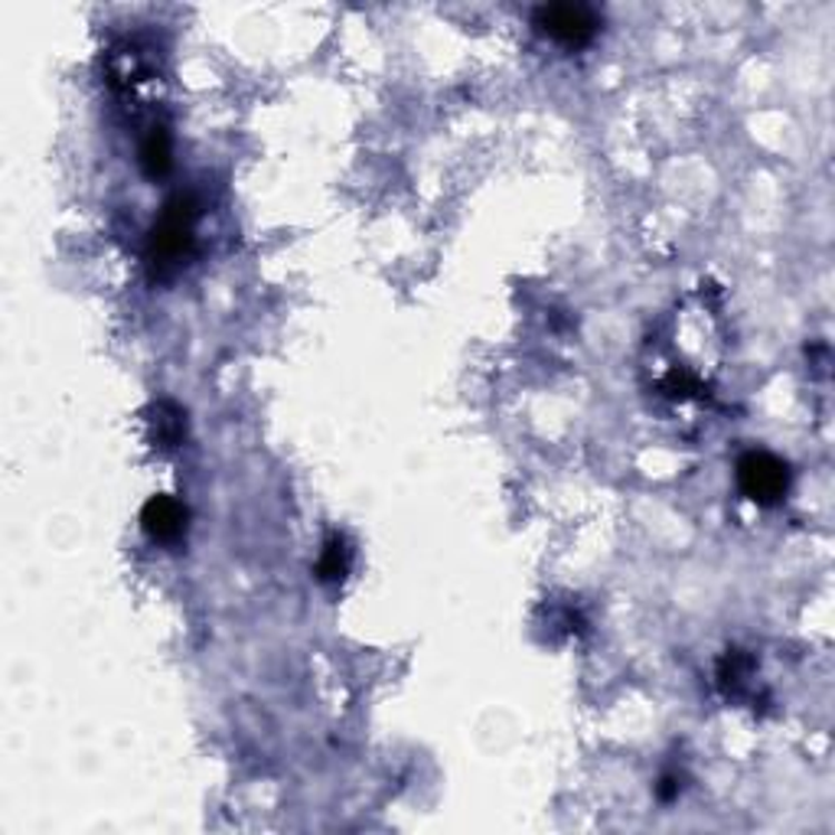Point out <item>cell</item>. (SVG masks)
<instances>
[{
  "mask_svg": "<svg viewBox=\"0 0 835 835\" xmlns=\"http://www.w3.org/2000/svg\"><path fill=\"white\" fill-rule=\"evenodd\" d=\"M174 164V147H170V135L167 128H150V135L140 144V170L157 180L170 170Z\"/></svg>",
  "mask_w": 835,
  "mask_h": 835,
  "instance_id": "5",
  "label": "cell"
},
{
  "mask_svg": "<svg viewBox=\"0 0 835 835\" xmlns=\"http://www.w3.org/2000/svg\"><path fill=\"white\" fill-rule=\"evenodd\" d=\"M747 669H750V659H747L741 650H728V656H725L721 666H718V682H721V689H725V692H735L744 682Z\"/></svg>",
  "mask_w": 835,
  "mask_h": 835,
  "instance_id": "8",
  "label": "cell"
},
{
  "mask_svg": "<svg viewBox=\"0 0 835 835\" xmlns=\"http://www.w3.org/2000/svg\"><path fill=\"white\" fill-rule=\"evenodd\" d=\"M193 226H196V203L189 196H174L147 238V262L157 278H167L184 265V258H189Z\"/></svg>",
  "mask_w": 835,
  "mask_h": 835,
  "instance_id": "1",
  "label": "cell"
},
{
  "mask_svg": "<svg viewBox=\"0 0 835 835\" xmlns=\"http://www.w3.org/2000/svg\"><path fill=\"white\" fill-rule=\"evenodd\" d=\"M186 519H189V512H186V507L180 500H174V497H154V500H147V507L140 510V529H144L154 542L170 546V542H177L186 532Z\"/></svg>",
  "mask_w": 835,
  "mask_h": 835,
  "instance_id": "4",
  "label": "cell"
},
{
  "mask_svg": "<svg viewBox=\"0 0 835 835\" xmlns=\"http://www.w3.org/2000/svg\"><path fill=\"white\" fill-rule=\"evenodd\" d=\"M350 558L353 556H350L346 539L333 532L324 542V549H321V558H317V578L324 584H340L346 578V571H350Z\"/></svg>",
  "mask_w": 835,
  "mask_h": 835,
  "instance_id": "7",
  "label": "cell"
},
{
  "mask_svg": "<svg viewBox=\"0 0 835 835\" xmlns=\"http://www.w3.org/2000/svg\"><path fill=\"white\" fill-rule=\"evenodd\" d=\"M532 23L561 47L581 49L588 47L601 33V17L595 7L584 3H549L532 13Z\"/></svg>",
  "mask_w": 835,
  "mask_h": 835,
  "instance_id": "2",
  "label": "cell"
},
{
  "mask_svg": "<svg viewBox=\"0 0 835 835\" xmlns=\"http://www.w3.org/2000/svg\"><path fill=\"white\" fill-rule=\"evenodd\" d=\"M738 487L757 507H777L789 493V466L767 451H750L738 461Z\"/></svg>",
  "mask_w": 835,
  "mask_h": 835,
  "instance_id": "3",
  "label": "cell"
},
{
  "mask_svg": "<svg viewBox=\"0 0 835 835\" xmlns=\"http://www.w3.org/2000/svg\"><path fill=\"white\" fill-rule=\"evenodd\" d=\"M150 428H154V444L157 448H180L186 438V415L174 405V402H160L154 409V418H150Z\"/></svg>",
  "mask_w": 835,
  "mask_h": 835,
  "instance_id": "6",
  "label": "cell"
}]
</instances>
